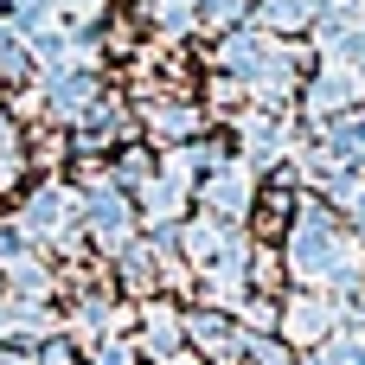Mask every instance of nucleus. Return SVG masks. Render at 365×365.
Returning <instances> with one entry per match:
<instances>
[{"instance_id":"obj_1","label":"nucleus","mask_w":365,"mask_h":365,"mask_svg":"<svg viewBox=\"0 0 365 365\" xmlns=\"http://www.w3.org/2000/svg\"><path fill=\"white\" fill-rule=\"evenodd\" d=\"M237 128V160L250 167V173H269V167H289V154L308 141L289 115H263V109H250V115H237L231 122Z\"/></svg>"},{"instance_id":"obj_2","label":"nucleus","mask_w":365,"mask_h":365,"mask_svg":"<svg viewBox=\"0 0 365 365\" xmlns=\"http://www.w3.org/2000/svg\"><path fill=\"white\" fill-rule=\"evenodd\" d=\"M257 192H263V180H257L244 160H218V167L192 186V199H199L205 218H218V225H244V218L257 212Z\"/></svg>"},{"instance_id":"obj_3","label":"nucleus","mask_w":365,"mask_h":365,"mask_svg":"<svg viewBox=\"0 0 365 365\" xmlns=\"http://www.w3.org/2000/svg\"><path fill=\"white\" fill-rule=\"evenodd\" d=\"M302 115H308V128H321V122H334V115H353L365 103V77L359 71H340V64H321L314 77H302Z\"/></svg>"},{"instance_id":"obj_4","label":"nucleus","mask_w":365,"mask_h":365,"mask_svg":"<svg viewBox=\"0 0 365 365\" xmlns=\"http://www.w3.org/2000/svg\"><path fill=\"white\" fill-rule=\"evenodd\" d=\"M19 231H26V244H77V192L58 180L38 186L19 212Z\"/></svg>"},{"instance_id":"obj_5","label":"nucleus","mask_w":365,"mask_h":365,"mask_svg":"<svg viewBox=\"0 0 365 365\" xmlns=\"http://www.w3.org/2000/svg\"><path fill=\"white\" fill-rule=\"evenodd\" d=\"M276 327H282V340H295V346H321L327 334H340V308H334L321 289H295V295L276 308Z\"/></svg>"},{"instance_id":"obj_6","label":"nucleus","mask_w":365,"mask_h":365,"mask_svg":"<svg viewBox=\"0 0 365 365\" xmlns=\"http://www.w3.org/2000/svg\"><path fill=\"white\" fill-rule=\"evenodd\" d=\"M269 51H276V38H269V32H257V26H237V32H225V38H218L212 64H218V77H237V83H250V77L269 64Z\"/></svg>"},{"instance_id":"obj_7","label":"nucleus","mask_w":365,"mask_h":365,"mask_svg":"<svg viewBox=\"0 0 365 365\" xmlns=\"http://www.w3.org/2000/svg\"><path fill=\"white\" fill-rule=\"evenodd\" d=\"M96 103H103L96 71H45V109H51L58 122H83Z\"/></svg>"},{"instance_id":"obj_8","label":"nucleus","mask_w":365,"mask_h":365,"mask_svg":"<svg viewBox=\"0 0 365 365\" xmlns=\"http://www.w3.org/2000/svg\"><path fill=\"white\" fill-rule=\"evenodd\" d=\"M180 327H186V340H192L205 359H218V365L244 353V334H237V321H231V314H212V308H199V314H186Z\"/></svg>"},{"instance_id":"obj_9","label":"nucleus","mask_w":365,"mask_h":365,"mask_svg":"<svg viewBox=\"0 0 365 365\" xmlns=\"http://www.w3.org/2000/svg\"><path fill=\"white\" fill-rule=\"evenodd\" d=\"M148 128H154V141L186 148V141H199L205 109H199V103H154V109H148Z\"/></svg>"},{"instance_id":"obj_10","label":"nucleus","mask_w":365,"mask_h":365,"mask_svg":"<svg viewBox=\"0 0 365 365\" xmlns=\"http://www.w3.org/2000/svg\"><path fill=\"white\" fill-rule=\"evenodd\" d=\"M141 346H148V353H154L160 365H167L173 353H180V346H186V327H180V314H173L167 302H154V308L141 314Z\"/></svg>"},{"instance_id":"obj_11","label":"nucleus","mask_w":365,"mask_h":365,"mask_svg":"<svg viewBox=\"0 0 365 365\" xmlns=\"http://www.w3.org/2000/svg\"><path fill=\"white\" fill-rule=\"evenodd\" d=\"M199 6V32H237V26H250V0H192Z\"/></svg>"},{"instance_id":"obj_12","label":"nucleus","mask_w":365,"mask_h":365,"mask_svg":"<svg viewBox=\"0 0 365 365\" xmlns=\"http://www.w3.org/2000/svg\"><path fill=\"white\" fill-rule=\"evenodd\" d=\"M148 19H154L167 38H186V32H199V6H192V0H148Z\"/></svg>"},{"instance_id":"obj_13","label":"nucleus","mask_w":365,"mask_h":365,"mask_svg":"<svg viewBox=\"0 0 365 365\" xmlns=\"http://www.w3.org/2000/svg\"><path fill=\"white\" fill-rule=\"evenodd\" d=\"M237 359H250V365H295L276 334H244V353H237Z\"/></svg>"},{"instance_id":"obj_14","label":"nucleus","mask_w":365,"mask_h":365,"mask_svg":"<svg viewBox=\"0 0 365 365\" xmlns=\"http://www.w3.org/2000/svg\"><path fill=\"white\" fill-rule=\"evenodd\" d=\"M205 103H212V115H231L237 103H250V90H244L237 77H218V71H212V83H205Z\"/></svg>"},{"instance_id":"obj_15","label":"nucleus","mask_w":365,"mask_h":365,"mask_svg":"<svg viewBox=\"0 0 365 365\" xmlns=\"http://www.w3.org/2000/svg\"><path fill=\"white\" fill-rule=\"evenodd\" d=\"M38 365H71V346H64V340H51V346H45V359Z\"/></svg>"},{"instance_id":"obj_16","label":"nucleus","mask_w":365,"mask_h":365,"mask_svg":"<svg viewBox=\"0 0 365 365\" xmlns=\"http://www.w3.org/2000/svg\"><path fill=\"white\" fill-rule=\"evenodd\" d=\"M308 365H321V359H308Z\"/></svg>"}]
</instances>
